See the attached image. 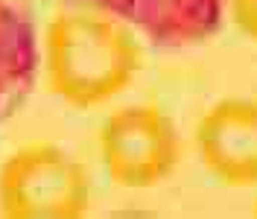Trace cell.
<instances>
[{
    "label": "cell",
    "instance_id": "cell-1",
    "mask_svg": "<svg viewBox=\"0 0 257 219\" xmlns=\"http://www.w3.org/2000/svg\"><path fill=\"white\" fill-rule=\"evenodd\" d=\"M144 64L132 32L111 18L67 12L47 30L50 88L76 108H91L132 85Z\"/></svg>",
    "mask_w": 257,
    "mask_h": 219
},
{
    "label": "cell",
    "instance_id": "cell-4",
    "mask_svg": "<svg viewBox=\"0 0 257 219\" xmlns=\"http://www.w3.org/2000/svg\"><path fill=\"white\" fill-rule=\"evenodd\" d=\"M196 149L205 170L225 187L257 184V99L225 96L196 123Z\"/></svg>",
    "mask_w": 257,
    "mask_h": 219
},
{
    "label": "cell",
    "instance_id": "cell-2",
    "mask_svg": "<svg viewBox=\"0 0 257 219\" xmlns=\"http://www.w3.org/2000/svg\"><path fill=\"white\" fill-rule=\"evenodd\" d=\"M88 207V175L53 143L18 149L0 170V210L6 216L73 219Z\"/></svg>",
    "mask_w": 257,
    "mask_h": 219
},
{
    "label": "cell",
    "instance_id": "cell-6",
    "mask_svg": "<svg viewBox=\"0 0 257 219\" xmlns=\"http://www.w3.org/2000/svg\"><path fill=\"white\" fill-rule=\"evenodd\" d=\"M35 30L15 3L0 0V120L12 117L35 85Z\"/></svg>",
    "mask_w": 257,
    "mask_h": 219
},
{
    "label": "cell",
    "instance_id": "cell-5",
    "mask_svg": "<svg viewBox=\"0 0 257 219\" xmlns=\"http://www.w3.org/2000/svg\"><path fill=\"white\" fill-rule=\"evenodd\" d=\"M99 9L128 21L161 47H187L210 38L222 0H94Z\"/></svg>",
    "mask_w": 257,
    "mask_h": 219
},
{
    "label": "cell",
    "instance_id": "cell-3",
    "mask_svg": "<svg viewBox=\"0 0 257 219\" xmlns=\"http://www.w3.org/2000/svg\"><path fill=\"white\" fill-rule=\"evenodd\" d=\"M105 172L120 187H152L178 164V132L155 105L114 111L99 132Z\"/></svg>",
    "mask_w": 257,
    "mask_h": 219
},
{
    "label": "cell",
    "instance_id": "cell-8",
    "mask_svg": "<svg viewBox=\"0 0 257 219\" xmlns=\"http://www.w3.org/2000/svg\"><path fill=\"white\" fill-rule=\"evenodd\" d=\"M251 216H257V202H254V204H251Z\"/></svg>",
    "mask_w": 257,
    "mask_h": 219
},
{
    "label": "cell",
    "instance_id": "cell-7",
    "mask_svg": "<svg viewBox=\"0 0 257 219\" xmlns=\"http://www.w3.org/2000/svg\"><path fill=\"white\" fill-rule=\"evenodd\" d=\"M231 21L245 38L257 41V0H231Z\"/></svg>",
    "mask_w": 257,
    "mask_h": 219
}]
</instances>
